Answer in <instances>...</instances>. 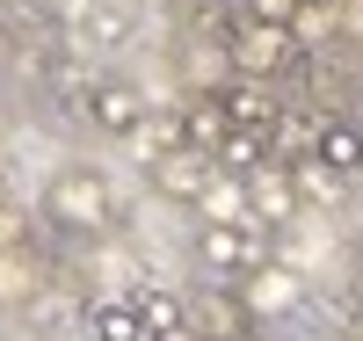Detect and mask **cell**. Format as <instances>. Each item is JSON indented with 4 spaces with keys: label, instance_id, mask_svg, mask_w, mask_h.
<instances>
[{
    "label": "cell",
    "instance_id": "ffe728a7",
    "mask_svg": "<svg viewBox=\"0 0 363 341\" xmlns=\"http://www.w3.org/2000/svg\"><path fill=\"white\" fill-rule=\"evenodd\" d=\"M8 58H15V44H8V29H0V73H8Z\"/></svg>",
    "mask_w": 363,
    "mask_h": 341
},
{
    "label": "cell",
    "instance_id": "ac0fdd59",
    "mask_svg": "<svg viewBox=\"0 0 363 341\" xmlns=\"http://www.w3.org/2000/svg\"><path fill=\"white\" fill-rule=\"evenodd\" d=\"M291 181H298V203H313V211H335L342 203V174H327L320 160H298Z\"/></svg>",
    "mask_w": 363,
    "mask_h": 341
},
{
    "label": "cell",
    "instance_id": "e0dca14e",
    "mask_svg": "<svg viewBox=\"0 0 363 341\" xmlns=\"http://www.w3.org/2000/svg\"><path fill=\"white\" fill-rule=\"evenodd\" d=\"M87 327H95V341H153L131 298H102L95 313H87Z\"/></svg>",
    "mask_w": 363,
    "mask_h": 341
},
{
    "label": "cell",
    "instance_id": "2e32d148",
    "mask_svg": "<svg viewBox=\"0 0 363 341\" xmlns=\"http://www.w3.org/2000/svg\"><path fill=\"white\" fill-rule=\"evenodd\" d=\"M225 109H218V95H196L189 109H182V138H189V152H218L225 145Z\"/></svg>",
    "mask_w": 363,
    "mask_h": 341
},
{
    "label": "cell",
    "instance_id": "3957f363",
    "mask_svg": "<svg viewBox=\"0 0 363 341\" xmlns=\"http://www.w3.org/2000/svg\"><path fill=\"white\" fill-rule=\"evenodd\" d=\"M225 58H233V80H269V73H284L298 44H291V29H269V22H240L233 37H225Z\"/></svg>",
    "mask_w": 363,
    "mask_h": 341
},
{
    "label": "cell",
    "instance_id": "44dd1931",
    "mask_svg": "<svg viewBox=\"0 0 363 341\" xmlns=\"http://www.w3.org/2000/svg\"><path fill=\"white\" fill-rule=\"evenodd\" d=\"M124 8H167V0H124Z\"/></svg>",
    "mask_w": 363,
    "mask_h": 341
},
{
    "label": "cell",
    "instance_id": "277c9868",
    "mask_svg": "<svg viewBox=\"0 0 363 341\" xmlns=\"http://www.w3.org/2000/svg\"><path fill=\"white\" fill-rule=\"evenodd\" d=\"M211 95H218V109H225L233 131H255V138H269V131H277V116H284V102L269 95L262 80H225V87H211Z\"/></svg>",
    "mask_w": 363,
    "mask_h": 341
},
{
    "label": "cell",
    "instance_id": "8992f818",
    "mask_svg": "<svg viewBox=\"0 0 363 341\" xmlns=\"http://www.w3.org/2000/svg\"><path fill=\"white\" fill-rule=\"evenodd\" d=\"M87 116H95V131L131 138L138 116H145V95H138L131 80H95V87H87Z\"/></svg>",
    "mask_w": 363,
    "mask_h": 341
},
{
    "label": "cell",
    "instance_id": "9a60e30c",
    "mask_svg": "<svg viewBox=\"0 0 363 341\" xmlns=\"http://www.w3.org/2000/svg\"><path fill=\"white\" fill-rule=\"evenodd\" d=\"M335 37H342V8H335V0H298L291 44H298V51H320V44H335Z\"/></svg>",
    "mask_w": 363,
    "mask_h": 341
},
{
    "label": "cell",
    "instance_id": "5b68a950",
    "mask_svg": "<svg viewBox=\"0 0 363 341\" xmlns=\"http://www.w3.org/2000/svg\"><path fill=\"white\" fill-rule=\"evenodd\" d=\"M247 211H255V225L284 233V225L298 218V211H306V203H298V181H291V167H277V160H269V167L247 181Z\"/></svg>",
    "mask_w": 363,
    "mask_h": 341
},
{
    "label": "cell",
    "instance_id": "30bf717a",
    "mask_svg": "<svg viewBox=\"0 0 363 341\" xmlns=\"http://www.w3.org/2000/svg\"><path fill=\"white\" fill-rule=\"evenodd\" d=\"M240 298H247V313H284V305H298V276L284 262H255L247 276H240Z\"/></svg>",
    "mask_w": 363,
    "mask_h": 341
},
{
    "label": "cell",
    "instance_id": "5bb4252c",
    "mask_svg": "<svg viewBox=\"0 0 363 341\" xmlns=\"http://www.w3.org/2000/svg\"><path fill=\"white\" fill-rule=\"evenodd\" d=\"M313 160H320L327 174L356 181V174H363V131H356V123H327V131L313 138Z\"/></svg>",
    "mask_w": 363,
    "mask_h": 341
},
{
    "label": "cell",
    "instance_id": "6da1fadb",
    "mask_svg": "<svg viewBox=\"0 0 363 341\" xmlns=\"http://www.w3.org/2000/svg\"><path fill=\"white\" fill-rule=\"evenodd\" d=\"M44 218L58 233H109L116 218V196H109V181L95 167H58L44 181Z\"/></svg>",
    "mask_w": 363,
    "mask_h": 341
},
{
    "label": "cell",
    "instance_id": "d6986e66",
    "mask_svg": "<svg viewBox=\"0 0 363 341\" xmlns=\"http://www.w3.org/2000/svg\"><path fill=\"white\" fill-rule=\"evenodd\" d=\"M240 8H247V22H269V29H291L298 0H240Z\"/></svg>",
    "mask_w": 363,
    "mask_h": 341
},
{
    "label": "cell",
    "instance_id": "9c48e42d",
    "mask_svg": "<svg viewBox=\"0 0 363 341\" xmlns=\"http://www.w3.org/2000/svg\"><path fill=\"white\" fill-rule=\"evenodd\" d=\"M66 29L80 44H124L131 15H124V0H66Z\"/></svg>",
    "mask_w": 363,
    "mask_h": 341
},
{
    "label": "cell",
    "instance_id": "7402d4cb",
    "mask_svg": "<svg viewBox=\"0 0 363 341\" xmlns=\"http://www.w3.org/2000/svg\"><path fill=\"white\" fill-rule=\"evenodd\" d=\"M356 181H363V174H356Z\"/></svg>",
    "mask_w": 363,
    "mask_h": 341
},
{
    "label": "cell",
    "instance_id": "7c38bea8",
    "mask_svg": "<svg viewBox=\"0 0 363 341\" xmlns=\"http://www.w3.org/2000/svg\"><path fill=\"white\" fill-rule=\"evenodd\" d=\"M182 145H189V138H182V109H145L138 131H131V152L145 167H160L167 152H182Z\"/></svg>",
    "mask_w": 363,
    "mask_h": 341
},
{
    "label": "cell",
    "instance_id": "52a82bcc",
    "mask_svg": "<svg viewBox=\"0 0 363 341\" xmlns=\"http://www.w3.org/2000/svg\"><path fill=\"white\" fill-rule=\"evenodd\" d=\"M196 255H203V269H218V276H247L255 262H269V247H262L255 233H233V225H203V233H196Z\"/></svg>",
    "mask_w": 363,
    "mask_h": 341
},
{
    "label": "cell",
    "instance_id": "4fadbf2b",
    "mask_svg": "<svg viewBox=\"0 0 363 341\" xmlns=\"http://www.w3.org/2000/svg\"><path fill=\"white\" fill-rule=\"evenodd\" d=\"M131 305H138V320H145V334L153 341H174V334H189V298H174V291H131Z\"/></svg>",
    "mask_w": 363,
    "mask_h": 341
},
{
    "label": "cell",
    "instance_id": "ba28073f",
    "mask_svg": "<svg viewBox=\"0 0 363 341\" xmlns=\"http://www.w3.org/2000/svg\"><path fill=\"white\" fill-rule=\"evenodd\" d=\"M211 174H218V167H211V152H189V145H182V152H167V160L153 167V189H160L167 203H189V211H196V196L211 189Z\"/></svg>",
    "mask_w": 363,
    "mask_h": 341
},
{
    "label": "cell",
    "instance_id": "8fae6325",
    "mask_svg": "<svg viewBox=\"0 0 363 341\" xmlns=\"http://www.w3.org/2000/svg\"><path fill=\"white\" fill-rule=\"evenodd\" d=\"M203 211V225H233V233H255V211H247V181H233V174H211V189L196 196Z\"/></svg>",
    "mask_w": 363,
    "mask_h": 341
},
{
    "label": "cell",
    "instance_id": "7a4b0ae2",
    "mask_svg": "<svg viewBox=\"0 0 363 341\" xmlns=\"http://www.w3.org/2000/svg\"><path fill=\"white\" fill-rule=\"evenodd\" d=\"M189 334L196 341H255V313L240 298V284H203L189 298Z\"/></svg>",
    "mask_w": 363,
    "mask_h": 341
}]
</instances>
